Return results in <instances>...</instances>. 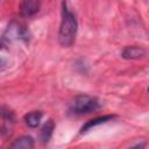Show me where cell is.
Instances as JSON below:
<instances>
[{
  "mask_svg": "<svg viewBox=\"0 0 149 149\" xmlns=\"http://www.w3.org/2000/svg\"><path fill=\"white\" fill-rule=\"evenodd\" d=\"M78 21L76 15L68 8L66 2L62 6V17L58 29V42L63 48H70L77 37Z\"/></svg>",
  "mask_w": 149,
  "mask_h": 149,
  "instance_id": "cell-1",
  "label": "cell"
},
{
  "mask_svg": "<svg viewBox=\"0 0 149 149\" xmlns=\"http://www.w3.org/2000/svg\"><path fill=\"white\" fill-rule=\"evenodd\" d=\"M101 107V102L97 97L88 94H79L69 105V113L71 115H85L98 111Z\"/></svg>",
  "mask_w": 149,
  "mask_h": 149,
  "instance_id": "cell-2",
  "label": "cell"
},
{
  "mask_svg": "<svg viewBox=\"0 0 149 149\" xmlns=\"http://www.w3.org/2000/svg\"><path fill=\"white\" fill-rule=\"evenodd\" d=\"M14 41H21L26 44L29 43V41H30V33H29L28 28L24 24L17 22L15 20L10 21L8 27L3 31L2 37H1V47L5 48Z\"/></svg>",
  "mask_w": 149,
  "mask_h": 149,
  "instance_id": "cell-3",
  "label": "cell"
},
{
  "mask_svg": "<svg viewBox=\"0 0 149 149\" xmlns=\"http://www.w3.org/2000/svg\"><path fill=\"white\" fill-rule=\"evenodd\" d=\"M15 126V114L14 112L7 107V106H1V127L0 132L3 137H8L13 134Z\"/></svg>",
  "mask_w": 149,
  "mask_h": 149,
  "instance_id": "cell-4",
  "label": "cell"
},
{
  "mask_svg": "<svg viewBox=\"0 0 149 149\" xmlns=\"http://www.w3.org/2000/svg\"><path fill=\"white\" fill-rule=\"evenodd\" d=\"M40 8H41V0H21L19 9L22 17L29 19L36 15Z\"/></svg>",
  "mask_w": 149,
  "mask_h": 149,
  "instance_id": "cell-5",
  "label": "cell"
},
{
  "mask_svg": "<svg viewBox=\"0 0 149 149\" xmlns=\"http://www.w3.org/2000/svg\"><path fill=\"white\" fill-rule=\"evenodd\" d=\"M147 55V49L141 45H127L121 51L123 59H139Z\"/></svg>",
  "mask_w": 149,
  "mask_h": 149,
  "instance_id": "cell-6",
  "label": "cell"
},
{
  "mask_svg": "<svg viewBox=\"0 0 149 149\" xmlns=\"http://www.w3.org/2000/svg\"><path fill=\"white\" fill-rule=\"evenodd\" d=\"M115 118H116V115H114V114H108V115H102V116L94 118V119L87 121L85 125H83L79 133H80V134H85V133H87L88 130H91L92 128H94V127H97V126H100V125H104V123H107V122L114 120Z\"/></svg>",
  "mask_w": 149,
  "mask_h": 149,
  "instance_id": "cell-7",
  "label": "cell"
},
{
  "mask_svg": "<svg viewBox=\"0 0 149 149\" xmlns=\"http://www.w3.org/2000/svg\"><path fill=\"white\" fill-rule=\"evenodd\" d=\"M34 146H35L34 139L29 135H23V136L15 139L10 143L9 147L14 148V149H31V148H34Z\"/></svg>",
  "mask_w": 149,
  "mask_h": 149,
  "instance_id": "cell-8",
  "label": "cell"
},
{
  "mask_svg": "<svg viewBox=\"0 0 149 149\" xmlns=\"http://www.w3.org/2000/svg\"><path fill=\"white\" fill-rule=\"evenodd\" d=\"M54 129H55V122H54L51 119H49V120L42 126V128H41V130H40V135H38L40 141H41L42 143H48V142L50 141L52 134H54Z\"/></svg>",
  "mask_w": 149,
  "mask_h": 149,
  "instance_id": "cell-9",
  "label": "cell"
},
{
  "mask_svg": "<svg viewBox=\"0 0 149 149\" xmlns=\"http://www.w3.org/2000/svg\"><path fill=\"white\" fill-rule=\"evenodd\" d=\"M42 116L43 113L41 111H30L23 116V121L29 128H37L42 120Z\"/></svg>",
  "mask_w": 149,
  "mask_h": 149,
  "instance_id": "cell-10",
  "label": "cell"
},
{
  "mask_svg": "<svg viewBox=\"0 0 149 149\" xmlns=\"http://www.w3.org/2000/svg\"><path fill=\"white\" fill-rule=\"evenodd\" d=\"M146 146H147V142H146V141H142V142L134 143V144H132L130 147H133V148H143V147H146Z\"/></svg>",
  "mask_w": 149,
  "mask_h": 149,
  "instance_id": "cell-11",
  "label": "cell"
},
{
  "mask_svg": "<svg viewBox=\"0 0 149 149\" xmlns=\"http://www.w3.org/2000/svg\"><path fill=\"white\" fill-rule=\"evenodd\" d=\"M148 93H149V87H148Z\"/></svg>",
  "mask_w": 149,
  "mask_h": 149,
  "instance_id": "cell-12",
  "label": "cell"
}]
</instances>
